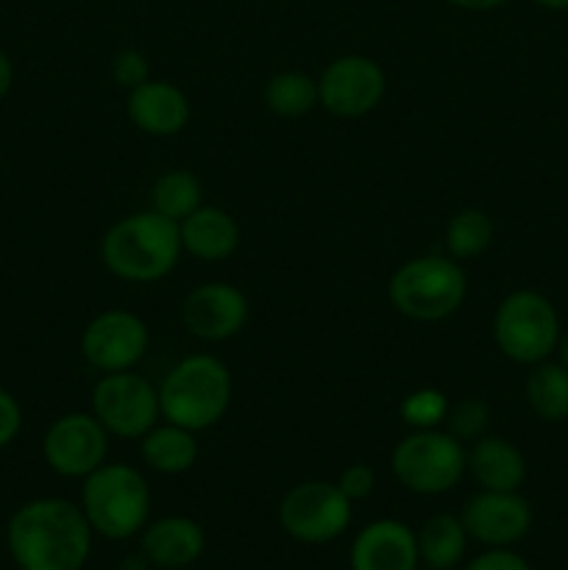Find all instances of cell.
<instances>
[{"label": "cell", "mask_w": 568, "mask_h": 570, "mask_svg": "<svg viewBox=\"0 0 568 570\" xmlns=\"http://www.w3.org/2000/svg\"><path fill=\"white\" fill-rule=\"evenodd\" d=\"M92 538L81 504L53 495L22 504L6 527V546L20 570H84Z\"/></svg>", "instance_id": "1"}, {"label": "cell", "mask_w": 568, "mask_h": 570, "mask_svg": "<svg viewBox=\"0 0 568 570\" xmlns=\"http://www.w3.org/2000/svg\"><path fill=\"white\" fill-rule=\"evenodd\" d=\"M178 223L145 209L120 217L100 237V262L115 278L128 284H156L176 271L182 259Z\"/></svg>", "instance_id": "2"}, {"label": "cell", "mask_w": 568, "mask_h": 570, "mask_svg": "<svg viewBox=\"0 0 568 570\" xmlns=\"http://www.w3.org/2000/svg\"><path fill=\"white\" fill-rule=\"evenodd\" d=\"M232 395L234 379L226 362L212 354H189L161 379V421L176 423L195 434L206 432L226 417Z\"/></svg>", "instance_id": "3"}, {"label": "cell", "mask_w": 568, "mask_h": 570, "mask_svg": "<svg viewBox=\"0 0 568 570\" xmlns=\"http://www.w3.org/2000/svg\"><path fill=\"white\" fill-rule=\"evenodd\" d=\"M81 482V510L95 534L106 540H128L143 532L154 504L143 471L126 462L106 460Z\"/></svg>", "instance_id": "4"}, {"label": "cell", "mask_w": 568, "mask_h": 570, "mask_svg": "<svg viewBox=\"0 0 568 570\" xmlns=\"http://www.w3.org/2000/svg\"><path fill=\"white\" fill-rule=\"evenodd\" d=\"M468 295V276L449 254L412 256L393 271L388 301L399 315L415 323H440L454 315Z\"/></svg>", "instance_id": "5"}, {"label": "cell", "mask_w": 568, "mask_h": 570, "mask_svg": "<svg viewBox=\"0 0 568 570\" xmlns=\"http://www.w3.org/2000/svg\"><path fill=\"white\" fill-rule=\"evenodd\" d=\"M493 343L516 365H538L557 351L560 317L551 301L535 289L505 295L493 312Z\"/></svg>", "instance_id": "6"}, {"label": "cell", "mask_w": 568, "mask_h": 570, "mask_svg": "<svg viewBox=\"0 0 568 570\" xmlns=\"http://www.w3.org/2000/svg\"><path fill=\"white\" fill-rule=\"evenodd\" d=\"M395 482L418 495H443L466 476V445L445 429L410 432L390 454Z\"/></svg>", "instance_id": "7"}, {"label": "cell", "mask_w": 568, "mask_h": 570, "mask_svg": "<svg viewBox=\"0 0 568 570\" xmlns=\"http://www.w3.org/2000/svg\"><path fill=\"white\" fill-rule=\"evenodd\" d=\"M351 518H354V501L345 499L337 482H323V479L295 484L278 504L282 529L295 543L304 546H323L343 538L345 529L351 527Z\"/></svg>", "instance_id": "8"}, {"label": "cell", "mask_w": 568, "mask_h": 570, "mask_svg": "<svg viewBox=\"0 0 568 570\" xmlns=\"http://www.w3.org/2000/svg\"><path fill=\"white\" fill-rule=\"evenodd\" d=\"M92 412L117 440H139L161 421L159 387L134 371L104 373L92 387Z\"/></svg>", "instance_id": "9"}, {"label": "cell", "mask_w": 568, "mask_h": 570, "mask_svg": "<svg viewBox=\"0 0 568 570\" xmlns=\"http://www.w3.org/2000/svg\"><path fill=\"white\" fill-rule=\"evenodd\" d=\"M384 92H388V76L371 56H337L317 76L321 106L340 120H356V117L371 115L382 104Z\"/></svg>", "instance_id": "10"}, {"label": "cell", "mask_w": 568, "mask_h": 570, "mask_svg": "<svg viewBox=\"0 0 568 570\" xmlns=\"http://www.w3.org/2000/svg\"><path fill=\"white\" fill-rule=\"evenodd\" d=\"M42 456L56 476L87 479L109 456V432L92 412H67L45 432Z\"/></svg>", "instance_id": "11"}, {"label": "cell", "mask_w": 568, "mask_h": 570, "mask_svg": "<svg viewBox=\"0 0 568 570\" xmlns=\"http://www.w3.org/2000/svg\"><path fill=\"white\" fill-rule=\"evenodd\" d=\"M148 326L128 309L98 312L81 332V356L100 373L134 371L148 354Z\"/></svg>", "instance_id": "12"}, {"label": "cell", "mask_w": 568, "mask_h": 570, "mask_svg": "<svg viewBox=\"0 0 568 570\" xmlns=\"http://www.w3.org/2000/svg\"><path fill=\"white\" fill-rule=\"evenodd\" d=\"M468 540L484 549H512L532 529V504L518 490H479L460 515Z\"/></svg>", "instance_id": "13"}, {"label": "cell", "mask_w": 568, "mask_h": 570, "mask_svg": "<svg viewBox=\"0 0 568 570\" xmlns=\"http://www.w3.org/2000/svg\"><path fill=\"white\" fill-rule=\"evenodd\" d=\"M251 304L239 287L228 282H204L182 301V323L200 343H226L248 326Z\"/></svg>", "instance_id": "14"}, {"label": "cell", "mask_w": 568, "mask_h": 570, "mask_svg": "<svg viewBox=\"0 0 568 570\" xmlns=\"http://www.w3.org/2000/svg\"><path fill=\"white\" fill-rule=\"evenodd\" d=\"M351 570H418V538L404 521L379 518L362 527L351 543Z\"/></svg>", "instance_id": "15"}, {"label": "cell", "mask_w": 568, "mask_h": 570, "mask_svg": "<svg viewBox=\"0 0 568 570\" xmlns=\"http://www.w3.org/2000/svg\"><path fill=\"white\" fill-rule=\"evenodd\" d=\"M126 115L137 131L156 139H167L187 128L193 106H189V98L182 87H176L173 81H161V78H148L128 92Z\"/></svg>", "instance_id": "16"}, {"label": "cell", "mask_w": 568, "mask_h": 570, "mask_svg": "<svg viewBox=\"0 0 568 570\" xmlns=\"http://www.w3.org/2000/svg\"><path fill=\"white\" fill-rule=\"evenodd\" d=\"M206 549V534L200 523L187 515H165L148 521L139 532V554L148 566L161 570H182L200 560Z\"/></svg>", "instance_id": "17"}, {"label": "cell", "mask_w": 568, "mask_h": 570, "mask_svg": "<svg viewBox=\"0 0 568 570\" xmlns=\"http://www.w3.org/2000/svg\"><path fill=\"white\" fill-rule=\"evenodd\" d=\"M184 254L198 262H226L239 248V226L221 206H200L193 215L178 223Z\"/></svg>", "instance_id": "18"}, {"label": "cell", "mask_w": 568, "mask_h": 570, "mask_svg": "<svg viewBox=\"0 0 568 570\" xmlns=\"http://www.w3.org/2000/svg\"><path fill=\"white\" fill-rule=\"evenodd\" d=\"M466 473H471L479 490H521L527 482V460L516 443L484 434L466 451Z\"/></svg>", "instance_id": "19"}, {"label": "cell", "mask_w": 568, "mask_h": 570, "mask_svg": "<svg viewBox=\"0 0 568 570\" xmlns=\"http://www.w3.org/2000/svg\"><path fill=\"white\" fill-rule=\"evenodd\" d=\"M198 434L176 423H156L148 434L139 438V456L145 468L161 476L187 473L198 462Z\"/></svg>", "instance_id": "20"}, {"label": "cell", "mask_w": 568, "mask_h": 570, "mask_svg": "<svg viewBox=\"0 0 568 570\" xmlns=\"http://www.w3.org/2000/svg\"><path fill=\"white\" fill-rule=\"evenodd\" d=\"M418 557L429 570H454L466 557L468 532L462 521L449 512L429 515L415 532Z\"/></svg>", "instance_id": "21"}, {"label": "cell", "mask_w": 568, "mask_h": 570, "mask_svg": "<svg viewBox=\"0 0 568 570\" xmlns=\"http://www.w3.org/2000/svg\"><path fill=\"white\" fill-rule=\"evenodd\" d=\"M262 100L271 115L282 117V120H298V117L310 115L315 106H321L317 78L301 70L273 72L262 89Z\"/></svg>", "instance_id": "22"}, {"label": "cell", "mask_w": 568, "mask_h": 570, "mask_svg": "<svg viewBox=\"0 0 568 570\" xmlns=\"http://www.w3.org/2000/svg\"><path fill=\"white\" fill-rule=\"evenodd\" d=\"M527 404L540 421L562 423L568 421V367L560 362H538L529 371Z\"/></svg>", "instance_id": "23"}, {"label": "cell", "mask_w": 568, "mask_h": 570, "mask_svg": "<svg viewBox=\"0 0 568 570\" xmlns=\"http://www.w3.org/2000/svg\"><path fill=\"white\" fill-rule=\"evenodd\" d=\"M200 206H204V187H200L198 176L184 167L165 170L150 187V209L173 223H182Z\"/></svg>", "instance_id": "24"}, {"label": "cell", "mask_w": 568, "mask_h": 570, "mask_svg": "<svg viewBox=\"0 0 568 570\" xmlns=\"http://www.w3.org/2000/svg\"><path fill=\"white\" fill-rule=\"evenodd\" d=\"M496 226L488 212L477 209V206H466V209H460L445 223V254L457 262L477 259V256H482L490 248Z\"/></svg>", "instance_id": "25"}, {"label": "cell", "mask_w": 568, "mask_h": 570, "mask_svg": "<svg viewBox=\"0 0 568 570\" xmlns=\"http://www.w3.org/2000/svg\"><path fill=\"white\" fill-rule=\"evenodd\" d=\"M451 401L445 399L443 390L438 387H418L404 395L399 404L401 421L410 426V432H423V429H440L449 415Z\"/></svg>", "instance_id": "26"}, {"label": "cell", "mask_w": 568, "mask_h": 570, "mask_svg": "<svg viewBox=\"0 0 568 570\" xmlns=\"http://www.w3.org/2000/svg\"><path fill=\"white\" fill-rule=\"evenodd\" d=\"M445 432L462 445H471L473 440L484 438L490 426V406L482 399H462L449 406L445 415Z\"/></svg>", "instance_id": "27"}, {"label": "cell", "mask_w": 568, "mask_h": 570, "mask_svg": "<svg viewBox=\"0 0 568 570\" xmlns=\"http://www.w3.org/2000/svg\"><path fill=\"white\" fill-rule=\"evenodd\" d=\"M111 78H115L117 87H123L126 92L137 89L139 83H145L150 78L148 56L137 48H123L120 53L111 59Z\"/></svg>", "instance_id": "28"}, {"label": "cell", "mask_w": 568, "mask_h": 570, "mask_svg": "<svg viewBox=\"0 0 568 570\" xmlns=\"http://www.w3.org/2000/svg\"><path fill=\"white\" fill-rule=\"evenodd\" d=\"M337 488L351 501L368 499L376 490V471L371 465H365V462H354V465L343 468V473L337 479Z\"/></svg>", "instance_id": "29"}, {"label": "cell", "mask_w": 568, "mask_h": 570, "mask_svg": "<svg viewBox=\"0 0 568 570\" xmlns=\"http://www.w3.org/2000/svg\"><path fill=\"white\" fill-rule=\"evenodd\" d=\"M466 570H532L518 551L512 549H484L482 554L473 557Z\"/></svg>", "instance_id": "30"}, {"label": "cell", "mask_w": 568, "mask_h": 570, "mask_svg": "<svg viewBox=\"0 0 568 570\" xmlns=\"http://www.w3.org/2000/svg\"><path fill=\"white\" fill-rule=\"evenodd\" d=\"M22 429V406L9 390L0 387V449L11 445Z\"/></svg>", "instance_id": "31"}, {"label": "cell", "mask_w": 568, "mask_h": 570, "mask_svg": "<svg viewBox=\"0 0 568 570\" xmlns=\"http://www.w3.org/2000/svg\"><path fill=\"white\" fill-rule=\"evenodd\" d=\"M11 83H14V65H11V59L6 56V50H0V100L9 95Z\"/></svg>", "instance_id": "32"}, {"label": "cell", "mask_w": 568, "mask_h": 570, "mask_svg": "<svg viewBox=\"0 0 568 570\" xmlns=\"http://www.w3.org/2000/svg\"><path fill=\"white\" fill-rule=\"evenodd\" d=\"M445 3L457 6V9H466V11H490V9H499V6H505L507 0H445Z\"/></svg>", "instance_id": "33"}, {"label": "cell", "mask_w": 568, "mask_h": 570, "mask_svg": "<svg viewBox=\"0 0 568 570\" xmlns=\"http://www.w3.org/2000/svg\"><path fill=\"white\" fill-rule=\"evenodd\" d=\"M532 3L549 11H568V0H532Z\"/></svg>", "instance_id": "34"}, {"label": "cell", "mask_w": 568, "mask_h": 570, "mask_svg": "<svg viewBox=\"0 0 568 570\" xmlns=\"http://www.w3.org/2000/svg\"><path fill=\"white\" fill-rule=\"evenodd\" d=\"M145 568H148V560H145L143 554L126 557V560H123V570H145Z\"/></svg>", "instance_id": "35"}, {"label": "cell", "mask_w": 568, "mask_h": 570, "mask_svg": "<svg viewBox=\"0 0 568 570\" xmlns=\"http://www.w3.org/2000/svg\"><path fill=\"white\" fill-rule=\"evenodd\" d=\"M557 354H560V365L568 367V332L560 334V343H557Z\"/></svg>", "instance_id": "36"}]
</instances>
